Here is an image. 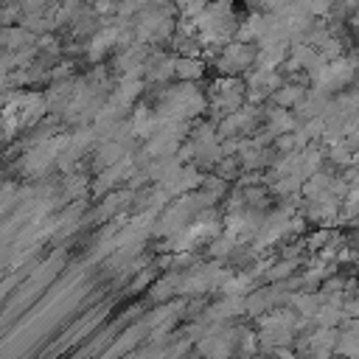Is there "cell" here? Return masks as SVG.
<instances>
[{"mask_svg":"<svg viewBox=\"0 0 359 359\" xmlns=\"http://www.w3.org/2000/svg\"><path fill=\"white\" fill-rule=\"evenodd\" d=\"M294 306H297L306 317H314V311L320 309V297H317V294H297V297H294Z\"/></svg>","mask_w":359,"mask_h":359,"instance_id":"3","label":"cell"},{"mask_svg":"<svg viewBox=\"0 0 359 359\" xmlns=\"http://www.w3.org/2000/svg\"><path fill=\"white\" fill-rule=\"evenodd\" d=\"M342 306H337V303H325V306H320L317 311H314V320L323 325V328H337L339 323H342Z\"/></svg>","mask_w":359,"mask_h":359,"instance_id":"1","label":"cell"},{"mask_svg":"<svg viewBox=\"0 0 359 359\" xmlns=\"http://www.w3.org/2000/svg\"><path fill=\"white\" fill-rule=\"evenodd\" d=\"M356 39H359V28H356Z\"/></svg>","mask_w":359,"mask_h":359,"instance_id":"7","label":"cell"},{"mask_svg":"<svg viewBox=\"0 0 359 359\" xmlns=\"http://www.w3.org/2000/svg\"><path fill=\"white\" fill-rule=\"evenodd\" d=\"M177 70H180V76H196V73H199V65L191 62V59H185V62L177 65Z\"/></svg>","mask_w":359,"mask_h":359,"instance_id":"6","label":"cell"},{"mask_svg":"<svg viewBox=\"0 0 359 359\" xmlns=\"http://www.w3.org/2000/svg\"><path fill=\"white\" fill-rule=\"evenodd\" d=\"M311 180L303 185V191L314 199V196H320V194H325L328 191V185H331V174H323V171H314V174H309Z\"/></svg>","mask_w":359,"mask_h":359,"instance_id":"2","label":"cell"},{"mask_svg":"<svg viewBox=\"0 0 359 359\" xmlns=\"http://www.w3.org/2000/svg\"><path fill=\"white\" fill-rule=\"evenodd\" d=\"M303 87H283V93H278V101L280 104H297V101H303Z\"/></svg>","mask_w":359,"mask_h":359,"instance_id":"4","label":"cell"},{"mask_svg":"<svg viewBox=\"0 0 359 359\" xmlns=\"http://www.w3.org/2000/svg\"><path fill=\"white\" fill-rule=\"evenodd\" d=\"M325 241H331V233H328V230H320V233H314V236H309V247H311V250H317V247H323Z\"/></svg>","mask_w":359,"mask_h":359,"instance_id":"5","label":"cell"}]
</instances>
